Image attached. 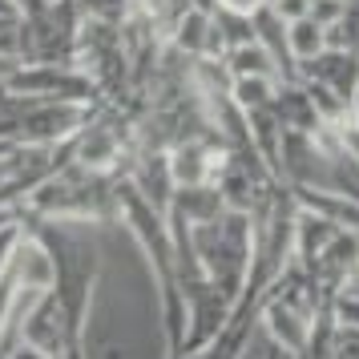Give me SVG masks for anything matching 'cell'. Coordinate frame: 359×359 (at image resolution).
Returning a JSON list of instances; mask_svg holds the SVG:
<instances>
[{
	"instance_id": "obj_3",
	"label": "cell",
	"mask_w": 359,
	"mask_h": 359,
	"mask_svg": "<svg viewBox=\"0 0 359 359\" xmlns=\"http://www.w3.org/2000/svg\"><path fill=\"white\" fill-rule=\"evenodd\" d=\"M266 8H271V13H278L283 20L311 17V0H266Z\"/></svg>"
},
{
	"instance_id": "obj_1",
	"label": "cell",
	"mask_w": 359,
	"mask_h": 359,
	"mask_svg": "<svg viewBox=\"0 0 359 359\" xmlns=\"http://www.w3.org/2000/svg\"><path fill=\"white\" fill-rule=\"evenodd\" d=\"M287 49H291L294 65H307L327 49V25H319L315 17L287 20Z\"/></svg>"
},
{
	"instance_id": "obj_2",
	"label": "cell",
	"mask_w": 359,
	"mask_h": 359,
	"mask_svg": "<svg viewBox=\"0 0 359 359\" xmlns=\"http://www.w3.org/2000/svg\"><path fill=\"white\" fill-rule=\"evenodd\" d=\"M278 77H262V73H246V77H234L230 81V97L238 101L243 109H266L275 105L278 97Z\"/></svg>"
}]
</instances>
